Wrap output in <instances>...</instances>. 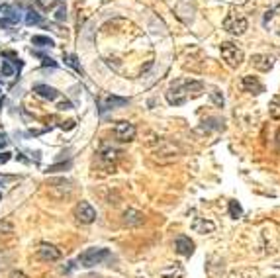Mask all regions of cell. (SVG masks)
Here are the masks:
<instances>
[{"label": "cell", "instance_id": "6da1fadb", "mask_svg": "<svg viewBox=\"0 0 280 278\" xmlns=\"http://www.w3.org/2000/svg\"><path fill=\"white\" fill-rule=\"evenodd\" d=\"M204 94V83L190 81V78H177L171 87L167 88L165 98L171 106H182L188 100L200 98Z\"/></svg>", "mask_w": 280, "mask_h": 278}, {"label": "cell", "instance_id": "7a4b0ae2", "mask_svg": "<svg viewBox=\"0 0 280 278\" xmlns=\"http://www.w3.org/2000/svg\"><path fill=\"white\" fill-rule=\"evenodd\" d=\"M110 257H112V253L108 249H104V247H92V249H87L85 253H81L78 259H76V263L81 264V266H85V268H92L96 264H102L104 261H108Z\"/></svg>", "mask_w": 280, "mask_h": 278}, {"label": "cell", "instance_id": "3957f363", "mask_svg": "<svg viewBox=\"0 0 280 278\" xmlns=\"http://www.w3.org/2000/svg\"><path fill=\"white\" fill-rule=\"evenodd\" d=\"M220 51H221V59L225 61V65L227 67H231V69H237L241 63H243V51L237 47L235 44H231V42H223L220 45Z\"/></svg>", "mask_w": 280, "mask_h": 278}, {"label": "cell", "instance_id": "277c9868", "mask_svg": "<svg viewBox=\"0 0 280 278\" xmlns=\"http://www.w3.org/2000/svg\"><path fill=\"white\" fill-rule=\"evenodd\" d=\"M223 29L229 31V33H233V35H243L247 31V20L243 16L231 12V14L225 16V20H223Z\"/></svg>", "mask_w": 280, "mask_h": 278}, {"label": "cell", "instance_id": "5b68a950", "mask_svg": "<svg viewBox=\"0 0 280 278\" xmlns=\"http://www.w3.org/2000/svg\"><path fill=\"white\" fill-rule=\"evenodd\" d=\"M24 20V14L20 8L16 6H8V4H2L0 6V24L2 26H12V24H18Z\"/></svg>", "mask_w": 280, "mask_h": 278}, {"label": "cell", "instance_id": "8992f818", "mask_svg": "<svg viewBox=\"0 0 280 278\" xmlns=\"http://www.w3.org/2000/svg\"><path fill=\"white\" fill-rule=\"evenodd\" d=\"M114 135L118 137L119 141H133L135 139V135H137V128L133 126L132 122H118L116 126H114Z\"/></svg>", "mask_w": 280, "mask_h": 278}, {"label": "cell", "instance_id": "52a82bcc", "mask_svg": "<svg viewBox=\"0 0 280 278\" xmlns=\"http://www.w3.org/2000/svg\"><path fill=\"white\" fill-rule=\"evenodd\" d=\"M74 218L81 223H92L96 220V210L92 208L90 202H78L74 208Z\"/></svg>", "mask_w": 280, "mask_h": 278}, {"label": "cell", "instance_id": "ba28073f", "mask_svg": "<svg viewBox=\"0 0 280 278\" xmlns=\"http://www.w3.org/2000/svg\"><path fill=\"white\" fill-rule=\"evenodd\" d=\"M128 104H130L128 98H122V96H116V94H108V96L100 98L98 108H100V114H104V112H108V110L122 108V106H128Z\"/></svg>", "mask_w": 280, "mask_h": 278}, {"label": "cell", "instance_id": "9c48e42d", "mask_svg": "<svg viewBox=\"0 0 280 278\" xmlns=\"http://www.w3.org/2000/svg\"><path fill=\"white\" fill-rule=\"evenodd\" d=\"M98 159H100V163L108 165L110 169H114V167H116V161L119 159V151L112 145H104L102 149H100V153H98Z\"/></svg>", "mask_w": 280, "mask_h": 278}, {"label": "cell", "instance_id": "30bf717a", "mask_svg": "<svg viewBox=\"0 0 280 278\" xmlns=\"http://www.w3.org/2000/svg\"><path fill=\"white\" fill-rule=\"evenodd\" d=\"M37 257L45 261V263H55V261H59L61 259V251L55 247V245H39V249H37Z\"/></svg>", "mask_w": 280, "mask_h": 278}, {"label": "cell", "instance_id": "8fae6325", "mask_svg": "<svg viewBox=\"0 0 280 278\" xmlns=\"http://www.w3.org/2000/svg\"><path fill=\"white\" fill-rule=\"evenodd\" d=\"M241 88H243L245 92H251V94H261V92H265L263 83H261L257 76H251V74H245V76L241 78Z\"/></svg>", "mask_w": 280, "mask_h": 278}, {"label": "cell", "instance_id": "7c38bea8", "mask_svg": "<svg viewBox=\"0 0 280 278\" xmlns=\"http://www.w3.org/2000/svg\"><path fill=\"white\" fill-rule=\"evenodd\" d=\"M175 249H177V253L178 255H182V257H192V253H194V243L190 241V237L178 235L177 241H175Z\"/></svg>", "mask_w": 280, "mask_h": 278}, {"label": "cell", "instance_id": "4fadbf2b", "mask_svg": "<svg viewBox=\"0 0 280 278\" xmlns=\"http://www.w3.org/2000/svg\"><path fill=\"white\" fill-rule=\"evenodd\" d=\"M251 63H253V67H255V69H259V71H263V73L270 71V69H272V65H274V63H272V57H270V55H263V53L253 55Z\"/></svg>", "mask_w": 280, "mask_h": 278}, {"label": "cell", "instance_id": "5bb4252c", "mask_svg": "<svg viewBox=\"0 0 280 278\" xmlns=\"http://www.w3.org/2000/svg\"><path fill=\"white\" fill-rule=\"evenodd\" d=\"M143 220H145V218H143V214H141V212H137V210H126V212H124V216H122L124 225H128V227L141 225Z\"/></svg>", "mask_w": 280, "mask_h": 278}, {"label": "cell", "instance_id": "9a60e30c", "mask_svg": "<svg viewBox=\"0 0 280 278\" xmlns=\"http://www.w3.org/2000/svg\"><path fill=\"white\" fill-rule=\"evenodd\" d=\"M192 229H194L196 233H212V231L216 229V223L206 220V218H194V221H192Z\"/></svg>", "mask_w": 280, "mask_h": 278}, {"label": "cell", "instance_id": "2e32d148", "mask_svg": "<svg viewBox=\"0 0 280 278\" xmlns=\"http://www.w3.org/2000/svg\"><path fill=\"white\" fill-rule=\"evenodd\" d=\"M33 92H35L37 96H42L44 100H55V98L59 96L57 88L49 87V85H35V87H33Z\"/></svg>", "mask_w": 280, "mask_h": 278}, {"label": "cell", "instance_id": "e0dca14e", "mask_svg": "<svg viewBox=\"0 0 280 278\" xmlns=\"http://www.w3.org/2000/svg\"><path fill=\"white\" fill-rule=\"evenodd\" d=\"M24 22H26L28 26H39V24L44 22V18H42V14H39L37 10L28 8V10H26V14H24Z\"/></svg>", "mask_w": 280, "mask_h": 278}, {"label": "cell", "instance_id": "ac0fdd59", "mask_svg": "<svg viewBox=\"0 0 280 278\" xmlns=\"http://www.w3.org/2000/svg\"><path fill=\"white\" fill-rule=\"evenodd\" d=\"M182 272H184V270H182V266L175 263V264H171V266H167V268H163L161 276L163 278H180L182 276Z\"/></svg>", "mask_w": 280, "mask_h": 278}, {"label": "cell", "instance_id": "d6986e66", "mask_svg": "<svg viewBox=\"0 0 280 278\" xmlns=\"http://www.w3.org/2000/svg\"><path fill=\"white\" fill-rule=\"evenodd\" d=\"M31 45H35V47H53L55 42L51 37H47V35H33L31 37Z\"/></svg>", "mask_w": 280, "mask_h": 278}, {"label": "cell", "instance_id": "ffe728a7", "mask_svg": "<svg viewBox=\"0 0 280 278\" xmlns=\"http://www.w3.org/2000/svg\"><path fill=\"white\" fill-rule=\"evenodd\" d=\"M63 61H65V65L73 67L76 73H85V71H83V67H81V63H78V59H76V55H71V53H65V55H63Z\"/></svg>", "mask_w": 280, "mask_h": 278}, {"label": "cell", "instance_id": "44dd1931", "mask_svg": "<svg viewBox=\"0 0 280 278\" xmlns=\"http://www.w3.org/2000/svg\"><path fill=\"white\" fill-rule=\"evenodd\" d=\"M229 216H231L233 220H239V218L243 216V208H241V204H239L237 200H231V202H229Z\"/></svg>", "mask_w": 280, "mask_h": 278}, {"label": "cell", "instance_id": "7402d4cb", "mask_svg": "<svg viewBox=\"0 0 280 278\" xmlns=\"http://www.w3.org/2000/svg\"><path fill=\"white\" fill-rule=\"evenodd\" d=\"M55 20H57V22H65V20H67V8H65V2H61V0H57Z\"/></svg>", "mask_w": 280, "mask_h": 278}, {"label": "cell", "instance_id": "603a6c76", "mask_svg": "<svg viewBox=\"0 0 280 278\" xmlns=\"http://www.w3.org/2000/svg\"><path fill=\"white\" fill-rule=\"evenodd\" d=\"M210 98H212V102L216 104L218 108H223L225 100H223V94H221L218 88H212V92H210Z\"/></svg>", "mask_w": 280, "mask_h": 278}, {"label": "cell", "instance_id": "cb8c5ba5", "mask_svg": "<svg viewBox=\"0 0 280 278\" xmlns=\"http://www.w3.org/2000/svg\"><path fill=\"white\" fill-rule=\"evenodd\" d=\"M16 73V67L10 61H2V76H12Z\"/></svg>", "mask_w": 280, "mask_h": 278}, {"label": "cell", "instance_id": "d4e9b609", "mask_svg": "<svg viewBox=\"0 0 280 278\" xmlns=\"http://www.w3.org/2000/svg\"><path fill=\"white\" fill-rule=\"evenodd\" d=\"M69 167H71V161L61 163V165H51V167L47 169V173H59V171H65V169H69Z\"/></svg>", "mask_w": 280, "mask_h": 278}, {"label": "cell", "instance_id": "484cf974", "mask_svg": "<svg viewBox=\"0 0 280 278\" xmlns=\"http://www.w3.org/2000/svg\"><path fill=\"white\" fill-rule=\"evenodd\" d=\"M10 159H12V153H8V151H2V153H0V165L8 163Z\"/></svg>", "mask_w": 280, "mask_h": 278}, {"label": "cell", "instance_id": "4316f807", "mask_svg": "<svg viewBox=\"0 0 280 278\" xmlns=\"http://www.w3.org/2000/svg\"><path fill=\"white\" fill-rule=\"evenodd\" d=\"M229 278H255V274H251V272H235Z\"/></svg>", "mask_w": 280, "mask_h": 278}, {"label": "cell", "instance_id": "83f0119b", "mask_svg": "<svg viewBox=\"0 0 280 278\" xmlns=\"http://www.w3.org/2000/svg\"><path fill=\"white\" fill-rule=\"evenodd\" d=\"M0 231H8V233H10V231H12V225L6 223V221H0Z\"/></svg>", "mask_w": 280, "mask_h": 278}, {"label": "cell", "instance_id": "f1b7e54d", "mask_svg": "<svg viewBox=\"0 0 280 278\" xmlns=\"http://www.w3.org/2000/svg\"><path fill=\"white\" fill-rule=\"evenodd\" d=\"M39 57H42V61H44V65H51V67H57V63H55L53 59L45 57V55H39Z\"/></svg>", "mask_w": 280, "mask_h": 278}, {"label": "cell", "instance_id": "f546056e", "mask_svg": "<svg viewBox=\"0 0 280 278\" xmlns=\"http://www.w3.org/2000/svg\"><path fill=\"white\" fill-rule=\"evenodd\" d=\"M6 145H8V137L6 133H0V149H4Z\"/></svg>", "mask_w": 280, "mask_h": 278}, {"label": "cell", "instance_id": "4dcf8cb0", "mask_svg": "<svg viewBox=\"0 0 280 278\" xmlns=\"http://www.w3.org/2000/svg\"><path fill=\"white\" fill-rule=\"evenodd\" d=\"M57 108H59V110H71V108H73V104L71 102H61Z\"/></svg>", "mask_w": 280, "mask_h": 278}, {"label": "cell", "instance_id": "1f68e13d", "mask_svg": "<svg viewBox=\"0 0 280 278\" xmlns=\"http://www.w3.org/2000/svg\"><path fill=\"white\" fill-rule=\"evenodd\" d=\"M10 278H28V276H26L24 272H20V270H14V272L10 274Z\"/></svg>", "mask_w": 280, "mask_h": 278}, {"label": "cell", "instance_id": "d6a6232c", "mask_svg": "<svg viewBox=\"0 0 280 278\" xmlns=\"http://www.w3.org/2000/svg\"><path fill=\"white\" fill-rule=\"evenodd\" d=\"M10 178H12V176H2V175H0V186H2V184H6Z\"/></svg>", "mask_w": 280, "mask_h": 278}, {"label": "cell", "instance_id": "836d02e7", "mask_svg": "<svg viewBox=\"0 0 280 278\" xmlns=\"http://www.w3.org/2000/svg\"><path fill=\"white\" fill-rule=\"evenodd\" d=\"M272 14H274V10H270V12H266V16H265V24L272 18Z\"/></svg>", "mask_w": 280, "mask_h": 278}, {"label": "cell", "instance_id": "e575fe53", "mask_svg": "<svg viewBox=\"0 0 280 278\" xmlns=\"http://www.w3.org/2000/svg\"><path fill=\"white\" fill-rule=\"evenodd\" d=\"M0 198H2V194H0Z\"/></svg>", "mask_w": 280, "mask_h": 278}]
</instances>
